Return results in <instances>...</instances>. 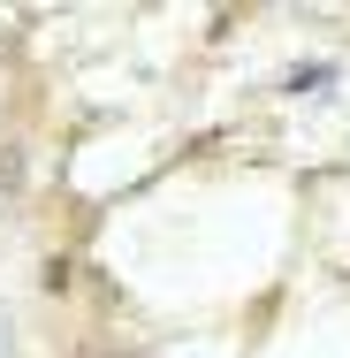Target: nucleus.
Listing matches in <instances>:
<instances>
[]
</instances>
